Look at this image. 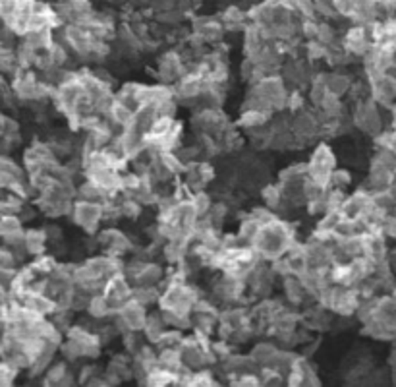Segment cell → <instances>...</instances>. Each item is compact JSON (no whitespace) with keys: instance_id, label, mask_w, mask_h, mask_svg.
<instances>
[{"instance_id":"1","label":"cell","mask_w":396,"mask_h":387,"mask_svg":"<svg viewBox=\"0 0 396 387\" xmlns=\"http://www.w3.org/2000/svg\"><path fill=\"white\" fill-rule=\"evenodd\" d=\"M294 238H296V228L279 215L277 219H272L271 223H267L259 228L251 246L259 252L261 260L271 261L274 258L284 256Z\"/></svg>"},{"instance_id":"2","label":"cell","mask_w":396,"mask_h":387,"mask_svg":"<svg viewBox=\"0 0 396 387\" xmlns=\"http://www.w3.org/2000/svg\"><path fill=\"white\" fill-rule=\"evenodd\" d=\"M350 118H352L354 128L362 130L363 134L369 136V138H375V136H379L385 130L383 109L373 101L372 97H367L363 101H355Z\"/></svg>"},{"instance_id":"3","label":"cell","mask_w":396,"mask_h":387,"mask_svg":"<svg viewBox=\"0 0 396 387\" xmlns=\"http://www.w3.org/2000/svg\"><path fill=\"white\" fill-rule=\"evenodd\" d=\"M337 168V155L327 142H319L311 152V157L307 161V177L314 178L315 182L329 186L330 173Z\"/></svg>"},{"instance_id":"4","label":"cell","mask_w":396,"mask_h":387,"mask_svg":"<svg viewBox=\"0 0 396 387\" xmlns=\"http://www.w3.org/2000/svg\"><path fill=\"white\" fill-rule=\"evenodd\" d=\"M68 217L75 227L83 228L87 235H95L99 231L101 223H103V203L74 200Z\"/></svg>"},{"instance_id":"5","label":"cell","mask_w":396,"mask_h":387,"mask_svg":"<svg viewBox=\"0 0 396 387\" xmlns=\"http://www.w3.org/2000/svg\"><path fill=\"white\" fill-rule=\"evenodd\" d=\"M290 130L298 138V142L302 143V147L315 142L317 138H321V122L315 115L314 107L294 112L292 120H290Z\"/></svg>"},{"instance_id":"6","label":"cell","mask_w":396,"mask_h":387,"mask_svg":"<svg viewBox=\"0 0 396 387\" xmlns=\"http://www.w3.org/2000/svg\"><path fill=\"white\" fill-rule=\"evenodd\" d=\"M191 126L196 132H203V134L219 138L226 128L230 126V118L226 117L223 109H199L193 110Z\"/></svg>"},{"instance_id":"7","label":"cell","mask_w":396,"mask_h":387,"mask_svg":"<svg viewBox=\"0 0 396 387\" xmlns=\"http://www.w3.org/2000/svg\"><path fill=\"white\" fill-rule=\"evenodd\" d=\"M186 72H188V66H186V62L182 59L180 51H176V49L165 51L157 59V78L161 84L173 85Z\"/></svg>"},{"instance_id":"8","label":"cell","mask_w":396,"mask_h":387,"mask_svg":"<svg viewBox=\"0 0 396 387\" xmlns=\"http://www.w3.org/2000/svg\"><path fill=\"white\" fill-rule=\"evenodd\" d=\"M369 82L372 99L379 107H393L396 101V72H383L377 76L365 78Z\"/></svg>"},{"instance_id":"9","label":"cell","mask_w":396,"mask_h":387,"mask_svg":"<svg viewBox=\"0 0 396 387\" xmlns=\"http://www.w3.org/2000/svg\"><path fill=\"white\" fill-rule=\"evenodd\" d=\"M95 238H97L99 248H103L105 254H108V256L122 258L124 254L132 252L133 250V242L128 238V235H124L122 231H118V228L115 227L97 231V233H95Z\"/></svg>"},{"instance_id":"10","label":"cell","mask_w":396,"mask_h":387,"mask_svg":"<svg viewBox=\"0 0 396 387\" xmlns=\"http://www.w3.org/2000/svg\"><path fill=\"white\" fill-rule=\"evenodd\" d=\"M340 45L346 49L354 59H363L365 52L372 49V37L367 34V27L363 24H352L348 27L344 35L340 37Z\"/></svg>"},{"instance_id":"11","label":"cell","mask_w":396,"mask_h":387,"mask_svg":"<svg viewBox=\"0 0 396 387\" xmlns=\"http://www.w3.org/2000/svg\"><path fill=\"white\" fill-rule=\"evenodd\" d=\"M191 34L201 37L207 45H219L224 39V26L219 17L213 16H198L191 20Z\"/></svg>"},{"instance_id":"12","label":"cell","mask_w":396,"mask_h":387,"mask_svg":"<svg viewBox=\"0 0 396 387\" xmlns=\"http://www.w3.org/2000/svg\"><path fill=\"white\" fill-rule=\"evenodd\" d=\"M101 293L107 296L110 306L116 310V308H120L122 304L132 298V283L126 279L124 273H116L112 277H108Z\"/></svg>"},{"instance_id":"13","label":"cell","mask_w":396,"mask_h":387,"mask_svg":"<svg viewBox=\"0 0 396 387\" xmlns=\"http://www.w3.org/2000/svg\"><path fill=\"white\" fill-rule=\"evenodd\" d=\"M369 205H372V192H367L362 186L355 192L346 194L339 213L340 217H346V219H360Z\"/></svg>"},{"instance_id":"14","label":"cell","mask_w":396,"mask_h":387,"mask_svg":"<svg viewBox=\"0 0 396 387\" xmlns=\"http://www.w3.org/2000/svg\"><path fill=\"white\" fill-rule=\"evenodd\" d=\"M116 314L118 318L124 321L126 328L130 331H141L143 329V323L147 320V308L143 304L135 302L133 298H130L128 302H124L120 308H116Z\"/></svg>"},{"instance_id":"15","label":"cell","mask_w":396,"mask_h":387,"mask_svg":"<svg viewBox=\"0 0 396 387\" xmlns=\"http://www.w3.org/2000/svg\"><path fill=\"white\" fill-rule=\"evenodd\" d=\"M282 291H284V298L290 306H304V304L315 302V298L306 291V286L302 285V281L298 275H284L282 277Z\"/></svg>"},{"instance_id":"16","label":"cell","mask_w":396,"mask_h":387,"mask_svg":"<svg viewBox=\"0 0 396 387\" xmlns=\"http://www.w3.org/2000/svg\"><path fill=\"white\" fill-rule=\"evenodd\" d=\"M393 177H395V170H390V168L383 167L379 163L372 161L369 163V170H367V178L363 182V188L372 194L385 192V190H388L390 182H393Z\"/></svg>"},{"instance_id":"17","label":"cell","mask_w":396,"mask_h":387,"mask_svg":"<svg viewBox=\"0 0 396 387\" xmlns=\"http://www.w3.org/2000/svg\"><path fill=\"white\" fill-rule=\"evenodd\" d=\"M165 273L166 270L157 263V261L149 260V261H143V265H141L140 270L135 271V275L130 279V283L132 285H153V286H159L161 285V281L165 279Z\"/></svg>"},{"instance_id":"18","label":"cell","mask_w":396,"mask_h":387,"mask_svg":"<svg viewBox=\"0 0 396 387\" xmlns=\"http://www.w3.org/2000/svg\"><path fill=\"white\" fill-rule=\"evenodd\" d=\"M157 117H159V112H157V107H155V105H141V107H138V109L133 110L132 124H130L128 128L133 130L135 134L145 136Z\"/></svg>"},{"instance_id":"19","label":"cell","mask_w":396,"mask_h":387,"mask_svg":"<svg viewBox=\"0 0 396 387\" xmlns=\"http://www.w3.org/2000/svg\"><path fill=\"white\" fill-rule=\"evenodd\" d=\"M323 82H325L327 92L335 93V95H339V97H344V95H348V92H350L354 78L350 76V74H344V72L335 70V72H325V74H323Z\"/></svg>"},{"instance_id":"20","label":"cell","mask_w":396,"mask_h":387,"mask_svg":"<svg viewBox=\"0 0 396 387\" xmlns=\"http://www.w3.org/2000/svg\"><path fill=\"white\" fill-rule=\"evenodd\" d=\"M85 312L89 314V318H93V320L105 321L115 314V308L110 306V302L107 300V296L103 295V293H93V295L89 296V302H87Z\"/></svg>"},{"instance_id":"21","label":"cell","mask_w":396,"mask_h":387,"mask_svg":"<svg viewBox=\"0 0 396 387\" xmlns=\"http://www.w3.org/2000/svg\"><path fill=\"white\" fill-rule=\"evenodd\" d=\"M75 200H85V202L105 203L108 200V194L97 186L89 178H83L82 184L75 186Z\"/></svg>"},{"instance_id":"22","label":"cell","mask_w":396,"mask_h":387,"mask_svg":"<svg viewBox=\"0 0 396 387\" xmlns=\"http://www.w3.org/2000/svg\"><path fill=\"white\" fill-rule=\"evenodd\" d=\"M272 115L269 112H261V110H256V109H246L242 110V115L238 118V128L240 130H244V132H251V130H256V128H263L267 126V122H269V118Z\"/></svg>"},{"instance_id":"23","label":"cell","mask_w":396,"mask_h":387,"mask_svg":"<svg viewBox=\"0 0 396 387\" xmlns=\"http://www.w3.org/2000/svg\"><path fill=\"white\" fill-rule=\"evenodd\" d=\"M24 244L27 254L35 258V256H39L47 250L49 240H47V235H45L43 228H27V231H24Z\"/></svg>"},{"instance_id":"24","label":"cell","mask_w":396,"mask_h":387,"mask_svg":"<svg viewBox=\"0 0 396 387\" xmlns=\"http://www.w3.org/2000/svg\"><path fill=\"white\" fill-rule=\"evenodd\" d=\"M279 351V345L274 343V341H257L256 345L251 346V351H249V356H251V360L256 362L259 368H263V366H269L272 360V356L274 353Z\"/></svg>"},{"instance_id":"25","label":"cell","mask_w":396,"mask_h":387,"mask_svg":"<svg viewBox=\"0 0 396 387\" xmlns=\"http://www.w3.org/2000/svg\"><path fill=\"white\" fill-rule=\"evenodd\" d=\"M165 321L161 318V312H153V314H147V320L143 323V329H141V333L145 337V341L151 343V345H157L159 339L161 335L165 333Z\"/></svg>"},{"instance_id":"26","label":"cell","mask_w":396,"mask_h":387,"mask_svg":"<svg viewBox=\"0 0 396 387\" xmlns=\"http://www.w3.org/2000/svg\"><path fill=\"white\" fill-rule=\"evenodd\" d=\"M68 372H70V366H68L66 360H58V362H50L49 368L43 372L41 384L43 386H54V387H62L64 379H66Z\"/></svg>"},{"instance_id":"27","label":"cell","mask_w":396,"mask_h":387,"mask_svg":"<svg viewBox=\"0 0 396 387\" xmlns=\"http://www.w3.org/2000/svg\"><path fill=\"white\" fill-rule=\"evenodd\" d=\"M128 356H130V354H115V356H112V358L108 360L105 372H110V374H115L116 378H120V381L132 379L133 378L132 360H130Z\"/></svg>"},{"instance_id":"28","label":"cell","mask_w":396,"mask_h":387,"mask_svg":"<svg viewBox=\"0 0 396 387\" xmlns=\"http://www.w3.org/2000/svg\"><path fill=\"white\" fill-rule=\"evenodd\" d=\"M161 289L153 285H132V298L135 302L143 304L145 308L159 302Z\"/></svg>"},{"instance_id":"29","label":"cell","mask_w":396,"mask_h":387,"mask_svg":"<svg viewBox=\"0 0 396 387\" xmlns=\"http://www.w3.org/2000/svg\"><path fill=\"white\" fill-rule=\"evenodd\" d=\"M259 228H261V225L251 217V213H246V215L242 217V221H240V227L236 235H238V238L242 240V244H254Z\"/></svg>"},{"instance_id":"30","label":"cell","mask_w":396,"mask_h":387,"mask_svg":"<svg viewBox=\"0 0 396 387\" xmlns=\"http://www.w3.org/2000/svg\"><path fill=\"white\" fill-rule=\"evenodd\" d=\"M315 41H319L325 47H335L339 45V29L332 26V22H325L319 20L317 22V34H315Z\"/></svg>"},{"instance_id":"31","label":"cell","mask_w":396,"mask_h":387,"mask_svg":"<svg viewBox=\"0 0 396 387\" xmlns=\"http://www.w3.org/2000/svg\"><path fill=\"white\" fill-rule=\"evenodd\" d=\"M29 265H31V270H34L39 277H49L50 273L58 268V260L57 256L43 252L39 254V256H35L34 261H31Z\"/></svg>"},{"instance_id":"32","label":"cell","mask_w":396,"mask_h":387,"mask_svg":"<svg viewBox=\"0 0 396 387\" xmlns=\"http://www.w3.org/2000/svg\"><path fill=\"white\" fill-rule=\"evenodd\" d=\"M157 362L166 368V370L176 372L182 366L180 351L173 349V346H166V349H157Z\"/></svg>"},{"instance_id":"33","label":"cell","mask_w":396,"mask_h":387,"mask_svg":"<svg viewBox=\"0 0 396 387\" xmlns=\"http://www.w3.org/2000/svg\"><path fill=\"white\" fill-rule=\"evenodd\" d=\"M261 200H263V205L271 207L272 211H277L281 207L282 203V190L281 184H272V182H267V184L261 186Z\"/></svg>"},{"instance_id":"34","label":"cell","mask_w":396,"mask_h":387,"mask_svg":"<svg viewBox=\"0 0 396 387\" xmlns=\"http://www.w3.org/2000/svg\"><path fill=\"white\" fill-rule=\"evenodd\" d=\"M190 203L193 211H196V215L201 219V217H205L209 210H211V205H213V196L203 188V190H198V192L191 194Z\"/></svg>"},{"instance_id":"35","label":"cell","mask_w":396,"mask_h":387,"mask_svg":"<svg viewBox=\"0 0 396 387\" xmlns=\"http://www.w3.org/2000/svg\"><path fill=\"white\" fill-rule=\"evenodd\" d=\"M155 16V22H157L159 26L163 27H178L186 20V14L178 8H170V10H165V12H157V14H153Z\"/></svg>"},{"instance_id":"36","label":"cell","mask_w":396,"mask_h":387,"mask_svg":"<svg viewBox=\"0 0 396 387\" xmlns=\"http://www.w3.org/2000/svg\"><path fill=\"white\" fill-rule=\"evenodd\" d=\"M14 51H16V59H17V62H20V66L34 68L35 60H37V57H39V51H35L34 47H31V45H27L25 41L20 43Z\"/></svg>"},{"instance_id":"37","label":"cell","mask_w":396,"mask_h":387,"mask_svg":"<svg viewBox=\"0 0 396 387\" xmlns=\"http://www.w3.org/2000/svg\"><path fill=\"white\" fill-rule=\"evenodd\" d=\"M307 175V163H292L288 167H284L279 173V182L284 180H296V178H304Z\"/></svg>"},{"instance_id":"38","label":"cell","mask_w":396,"mask_h":387,"mask_svg":"<svg viewBox=\"0 0 396 387\" xmlns=\"http://www.w3.org/2000/svg\"><path fill=\"white\" fill-rule=\"evenodd\" d=\"M350 184H352V173H350L348 168L337 167L332 173H330L329 186H332V188H340V190H346Z\"/></svg>"},{"instance_id":"39","label":"cell","mask_w":396,"mask_h":387,"mask_svg":"<svg viewBox=\"0 0 396 387\" xmlns=\"http://www.w3.org/2000/svg\"><path fill=\"white\" fill-rule=\"evenodd\" d=\"M257 374H259V379H261V386H282L284 384V374L274 370V368H269V366L259 368Z\"/></svg>"},{"instance_id":"40","label":"cell","mask_w":396,"mask_h":387,"mask_svg":"<svg viewBox=\"0 0 396 387\" xmlns=\"http://www.w3.org/2000/svg\"><path fill=\"white\" fill-rule=\"evenodd\" d=\"M251 213V217L263 227L267 223H271L272 219H277L279 217V213L277 211H272L271 207H267V205H259V207H254V210L249 211Z\"/></svg>"},{"instance_id":"41","label":"cell","mask_w":396,"mask_h":387,"mask_svg":"<svg viewBox=\"0 0 396 387\" xmlns=\"http://www.w3.org/2000/svg\"><path fill=\"white\" fill-rule=\"evenodd\" d=\"M381 233L385 235V238L396 240V213H388L385 215V219L381 223Z\"/></svg>"},{"instance_id":"42","label":"cell","mask_w":396,"mask_h":387,"mask_svg":"<svg viewBox=\"0 0 396 387\" xmlns=\"http://www.w3.org/2000/svg\"><path fill=\"white\" fill-rule=\"evenodd\" d=\"M16 374L17 370H14L10 364H6L4 360L0 362V386H10L16 378Z\"/></svg>"},{"instance_id":"43","label":"cell","mask_w":396,"mask_h":387,"mask_svg":"<svg viewBox=\"0 0 396 387\" xmlns=\"http://www.w3.org/2000/svg\"><path fill=\"white\" fill-rule=\"evenodd\" d=\"M45 231V235H47V240H49V244H54V242H60L64 235H62V228L54 225V223H50V225H45L43 227Z\"/></svg>"},{"instance_id":"44","label":"cell","mask_w":396,"mask_h":387,"mask_svg":"<svg viewBox=\"0 0 396 387\" xmlns=\"http://www.w3.org/2000/svg\"><path fill=\"white\" fill-rule=\"evenodd\" d=\"M97 374H101L99 366H95V364H85L82 370H80L78 381H80V384H85V386H87V381H89L91 378H95Z\"/></svg>"},{"instance_id":"45","label":"cell","mask_w":396,"mask_h":387,"mask_svg":"<svg viewBox=\"0 0 396 387\" xmlns=\"http://www.w3.org/2000/svg\"><path fill=\"white\" fill-rule=\"evenodd\" d=\"M388 192H390V196L395 198V202H396V173H395V177H393V182H390V186H388Z\"/></svg>"},{"instance_id":"46","label":"cell","mask_w":396,"mask_h":387,"mask_svg":"<svg viewBox=\"0 0 396 387\" xmlns=\"http://www.w3.org/2000/svg\"><path fill=\"white\" fill-rule=\"evenodd\" d=\"M388 295L393 296V298H395V300H396V283H395V286L390 289V293H388Z\"/></svg>"}]
</instances>
